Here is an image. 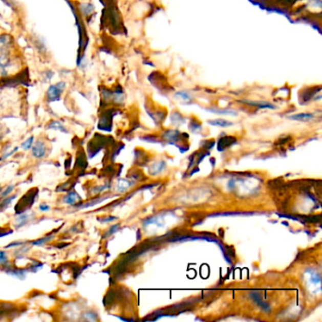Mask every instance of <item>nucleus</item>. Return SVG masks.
<instances>
[{
    "mask_svg": "<svg viewBox=\"0 0 322 322\" xmlns=\"http://www.w3.org/2000/svg\"><path fill=\"white\" fill-rule=\"evenodd\" d=\"M83 319L85 320H89V321H94V320H97V314H95L94 312L92 311H87L83 315H82Z\"/></svg>",
    "mask_w": 322,
    "mask_h": 322,
    "instance_id": "obj_15",
    "label": "nucleus"
},
{
    "mask_svg": "<svg viewBox=\"0 0 322 322\" xmlns=\"http://www.w3.org/2000/svg\"><path fill=\"white\" fill-rule=\"evenodd\" d=\"M43 264L42 263H39V262H34L32 265H31V271L33 272H36L38 270H40L41 268H43Z\"/></svg>",
    "mask_w": 322,
    "mask_h": 322,
    "instance_id": "obj_22",
    "label": "nucleus"
},
{
    "mask_svg": "<svg viewBox=\"0 0 322 322\" xmlns=\"http://www.w3.org/2000/svg\"><path fill=\"white\" fill-rule=\"evenodd\" d=\"M78 11L81 16L88 18L95 12V7L92 3H80L78 6Z\"/></svg>",
    "mask_w": 322,
    "mask_h": 322,
    "instance_id": "obj_4",
    "label": "nucleus"
},
{
    "mask_svg": "<svg viewBox=\"0 0 322 322\" xmlns=\"http://www.w3.org/2000/svg\"><path fill=\"white\" fill-rule=\"evenodd\" d=\"M246 103L249 104V105H253V106H257L259 108H268V109H275V106L271 105L268 102H257V101H245Z\"/></svg>",
    "mask_w": 322,
    "mask_h": 322,
    "instance_id": "obj_13",
    "label": "nucleus"
},
{
    "mask_svg": "<svg viewBox=\"0 0 322 322\" xmlns=\"http://www.w3.org/2000/svg\"><path fill=\"white\" fill-rule=\"evenodd\" d=\"M176 96L177 97L183 98V100H190V96H189L188 93H186V92H178L176 94Z\"/></svg>",
    "mask_w": 322,
    "mask_h": 322,
    "instance_id": "obj_23",
    "label": "nucleus"
},
{
    "mask_svg": "<svg viewBox=\"0 0 322 322\" xmlns=\"http://www.w3.org/2000/svg\"><path fill=\"white\" fill-rule=\"evenodd\" d=\"M8 264V256L5 251L0 250V266H5Z\"/></svg>",
    "mask_w": 322,
    "mask_h": 322,
    "instance_id": "obj_19",
    "label": "nucleus"
},
{
    "mask_svg": "<svg viewBox=\"0 0 322 322\" xmlns=\"http://www.w3.org/2000/svg\"><path fill=\"white\" fill-rule=\"evenodd\" d=\"M38 195V189H32L29 191L27 194L21 198V200L18 201V203L15 205V213L17 214L23 213L29 210L34 203L36 196Z\"/></svg>",
    "mask_w": 322,
    "mask_h": 322,
    "instance_id": "obj_1",
    "label": "nucleus"
},
{
    "mask_svg": "<svg viewBox=\"0 0 322 322\" xmlns=\"http://www.w3.org/2000/svg\"><path fill=\"white\" fill-rule=\"evenodd\" d=\"M29 219H30V216L29 214H22V213H20V216H19L18 218L16 219V228L19 229V228H21L22 226L26 225L27 224V222L29 221Z\"/></svg>",
    "mask_w": 322,
    "mask_h": 322,
    "instance_id": "obj_10",
    "label": "nucleus"
},
{
    "mask_svg": "<svg viewBox=\"0 0 322 322\" xmlns=\"http://www.w3.org/2000/svg\"><path fill=\"white\" fill-rule=\"evenodd\" d=\"M47 128H49V130H56V131H59V132L63 133V134H67V128L61 124V122L54 121V120L49 122V124Z\"/></svg>",
    "mask_w": 322,
    "mask_h": 322,
    "instance_id": "obj_7",
    "label": "nucleus"
},
{
    "mask_svg": "<svg viewBox=\"0 0 322 322\" xmlns=\"http://www.w3.org/2000/svg\"><path fill=\"white\" fill-rule=\"evenodd\" d=\"M209 124H211L213 126H219V127H229V126L232 125L231 122L227 121V120H224V119L211 120V121H209Z\"/></svg>",
    "mask_w": 322,
    "mask_h": 322,
    "instance_id": "obj_11",
    "label": "nucleus"
},
{
    "mask_svg": "<svg viewBox=\"0 0 322 322\" xmlns=\"http://www.w3.org/2000/svg\"><path fill=\"white\" fill-rule=\"evenodd\" d=\"M80 201H81V198L75 191L69 192L63 199V202L67 203V204H69V205H76V204L79 203Z\"/></svg>",
    "mask_w": 322,
    "mask_h": 322,
    "instance_id": "obj_6",
    "label": "nucleus"
},
{
    "mask_svg": "<svg viewBox=\"0 0 322 322\" xmlns=\"http://www.w3.org/2000/svg\"><path fill=\"white\" fill-rule=\"evenodd\" d=\"M21 245H24V242H12V243L7 245L5 248L9 249V248H12V247H20Z\"/></svg>",
    "mask_w": 322,
    "mask_h": 322,
    "instance_id": "obj_25",
    "label": "nucleus"
},
{
    "mask_svg": "<svg viewBox=\"0 0 322 322\" xmlns=\"http://www.w3.org/2000/svg\"><path fill=\"white\" fill-rule=\"evenodd\" d=\"M118 227H119V226L118 225L113 226V227H112V228L110 229V231H109V232H108V234L106 233V235H110V234H112V233H114V232H116V230L118 229Z\"/></svg>",
    "mask_w": 322,
    "mask_h": 322,
    "instance_id": "obj_28",
    "label": "nucleus"
},
{
    "mask_svg": "<svg viewBox=\"0 0 322 322\" xmlns=\"http://www.w3.org/2000/svg\"><path fill=\"white\" fill-rule=\"evenodd\" d=\"M66 88H67V83L65 81H59L55 84L49 86L48 91L46 93L47 101L51 103V102H56V101L61 100V96L66 90Z\"/></svg>",
    "mask_w": 322,
    "mask_h": 322,
    "instance_id": "obj_2",
    "label": "nucleus"
},
{
    "mask_svg": "<svg viewBox=\"0 0 322 322\" xmlns=\"http://www.w3.org/2000/svg\"><path fill=\"white\" fill-rule=\"evenodd\" d=\"M14 48V40L10 34H0V56H12Z\"/></svg>",
    "mask_w": 322,
    "mask_h": 322,
    "instance_id": "obj_3",
    "label": "nucleus"
},
{
    "mask_svg": "<svg viewBox=\"0 0 322 322\" xmlns=\"http://www.w3.org/2000/svg\"><path fill=\"white\" fill-rule=\"evenodd\" d=\"M101 201H103V199H97L96 201H91L90 202H87V203H83V204H81L80 206H78L79 209H84V208H88V207L94 206V205H96L97 203H99V202H101Z\"/></svg>",
    "mask_w": 322,
    "mask_h": 322,
    "instance_id": "obj_18",
    "label": "nucleus"
},
{
    "mask_svg": "<svg viewBox=\"0 0 322 322\" xmlns=\"http://www.w3.org/2000/svg\"><path fill=\"white\" fill-rule=\"evenodd\" d=\"M290 118L293 120H298V121H309L314 118V115H312V114H298V115L290 116Z\"/></svg>",
    "mask_w": 322,
    "mask_h": 322,
    "instance_id": "obj_9",
    "label": "nucleus"
},
{
    "mask_svg": "<svg viewBox=\"0 0 322 322\" xmlns=\"http://www.w3.org/2000/svg\"><path fill=\"white\" fill-rule=\"evenodd\" d=\"M52 238H53V235H49V237H44V238H41V239H38L36 241H32V242H31V245H33V246H42L43 244L49 242V240H51Z\"/></svg>",
    "mask_w": 322,
    "mask_h": 322,
    "instance_id": "obj_16",
    "label": "nucleus"
},
{
    "mask_svg": "<svg viewBox=\"0 0 322 322\" xmlns=\"http://www.w3.org/2000/svg\"><path fill=\"white\" fill-rule=\"evenodd\" d=\"M17 151H18V147H15V148H14L13 151H12V152H9V153H7L6 155H5V156H4L3 158L0 159V160H1V161H4V160H6V159L8 158V157H10V156H11L12 154H13V153H14V152H17Z\"/></svg>",
    "mask_w": 322,
    "mask_h": 322,
    "instance_id": "obj_26",
    "label": "nucleus"
},
{
    "mask_svg": "<svg viewBox=\"0 0 322 322\" xmlns=\"http://www.w3.org/2000/svg\"><path fill=\"white\" fill-rule=\"evenodd\" d=\"M54 76V72L51 71V70H47L45 73L43 74V79L45 82H48L50 79L53 78Z\"/></svg>",
    "mask_w": 322,
    "mask_h": 322,
    "instance_id": "obj_21",
    "label": "nucleus"
},
{
    "mask_svg": "<svg viewBox=\"0 0 322 322\" xmlns=\"http://www.w3.org/2000/svg\"><path fill=\"white\" fill-rule=\"evenodd\" d=\"M76 166H78V167L81 168V169L86 168V166H87V161H86L85 155H84L83 153L77 157Z\"/></svg>",
    "mask_w": 322,
    "mask_h": 322,
    "instance_id": "obj_12",
    "label": "nucleus"
},
{
    "mask_svg": "<svg viewBox=\"0 0 322 322\" xmlns=\"http://www.w3.org/2000/svg\"><path fill=\"white\" fill-rule=\"evenodd\" d=\"M131 183H128L127 180H120L117 184V190L119 192H125L130 187Z\"/></svg>",
    "mask_w": 322,
    "mask_h": 322,
    "instance_id": "obj_14",
    "label": "nucleus"
},
{
    "mask_svg": "<svg viewBox=\"0 0 322 322\" xmlns=\"http://www.w3.org/2000/svg\"><path fill=\"white\" fill-rule=\"evenodd\" d=\"M33 139H34L33 136H31V137H30L27 141H25L24 143L22 144V147L24 148L25 151H28V149L31 148L32 144H33Z\"/></svg>",
    "mask_w": 322,
    "mask_h": 322,
    "instance_id": "obj_20",
    "label": "nucleus"
},
{
    "mask_svg": "<svg viewBox=\"0 0 322 322\" xmlns=\"http://www.w3.org/2000/svg\"><path fill=\"white\" fill-rule=\"evenodd\" d=\"M14 188V186L13 185H10V186H8L2 193H1V198H6L7 196H9V195L12 193V190Z\"/></svg>",
    "mask_w": 322,
    "mask_h": 322,
    "instance_id": "obj_24",
    "label": "nucleus"
},
{
    "mask_svg": "<svg viewBox=\"0 0 322 322\" xmlns=\"http://www.w3.org/2000/svg\"><path fill=\"white\" fill-rule=\"evenodd\" d=\"M15 198H16V196H12V197L7 198L6 200L1 201V203H0V211H1V210H4L8 205H10V204L12 203V201H13Z\"/></svg>",
    "mask_w": 322,
    "mask_h": 322,
    "instance_id": "obj_17",
    "label": "nucleus"
},
{
    "mask_svg": "<svg viewBox=\"0 0 322 322\" xmlns=\"http://www.w3.org/2000/svg\"><path fill=\"white\" fill-rule=\"evenodd\" d=\"M46 152H47V147L43 142L38 141L34 144V146H32V154L35 158H43L46 155Z\"/></svg>",
    "mask_w": 322,
    "mask_h": 322,
    "instance_id": "obj_5",
    "label": "nucleus"
},
{
    "mask_svg": "<svg viewBox=\"0 0 322 322\" xmlns=\"http://www.w3.org/2000/svg\"><path fill=\"white\" fill-rule=\"evenodd\" d=\"M39 208H40V210H41L42 212H47V211H49V209H50V207H49V205H47L46 203L41 204Z\"/></svg>",
    "mask_w": 322,
    "mask_h": 322,
    "instance_id": "obj_27",
    "label": "nucleus"
},
{
    "mask_svg": "<svg viewBox=\"0 0 322 322\" xmlns=\"http://www.w3.org/2000/svg\"><path fill=\"white\" fill-rule=\"evenodd\" d=\"M114 219H116V218H106V219H98V221H100L101 223H105V222H110V221H112Z\"/></svg>",
    "mask_w": 322,
    "mask_h": 322,
    "instance_id": "obj_29",
    "label": "nucleus"
},
{
    "mask_svg": "<svg viewBox=\"0 0 322 322\" xmlns=\"http://www.w3.org/2000/svg\"><path fill=\"white\" fill-rule=\"evenodd\" d=\"M1 190H2V188H1V186H0V193H1Z\"/></svg>",
    "mask_w": 322,
    "mask_h": 322,
    "instance_id": "obj_30",
    "label": "nucleus"
},
{
    "mask_svg": "<svg viewBox=\"0 0 322 322\" xmlns=\"http://www.w3.org/2000/svg\"><path fill=\"white\" fill-rule=\"evenodd\" d=\"M27 269H10V270H8L7 271V273L10 274V275H12L13 277H15V278H18L20 280H24L26 278V275H27Z\"/></svg>",
    "mask_w": 322,
    "mask_h": 322,
    "instance_id": "obj_8",
    "label": "nucleus"
}]
</instances>
